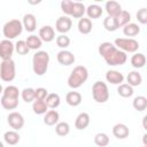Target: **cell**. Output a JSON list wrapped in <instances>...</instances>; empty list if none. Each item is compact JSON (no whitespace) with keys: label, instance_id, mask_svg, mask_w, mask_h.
<instances>
[{"label":"cell","instance_id":"9a60e30c","mask_svg":"<svg viewBox=\"0 0 147 147\" xmlns=\"http://www.w3.org/2000/svg\"><path fill=\"white\" fill-rule=\"evenodd\" d=\"M113 134L117 139H125V138L129 137L130 131H129V127L125 124L118 123V124L114 125V127H113Z\"/></svg>","mask_w":147,"mask_h":147},{"label":"cell","instance_id":"f1b7e54d","mask_svg":"<svg viewBox=\"0 0 147 147\" xmlns=\"http://www.w3.org/2000/svg\"><path fill=\"white\" fill-rule=\"evenodd\" d=\"M140 32V28L136 23H129L123 26V33L126 37H134Z\"/></svg>","mask_w":147,"mask_h":147},{"label":"cell","instance_id":"9c48e42d","mask_svg":"<svg viewBox=\"0 0 147 147\" xmlns=\"http://www.w3.org/2000/svg\"><path fill=\"white\" fill-rule=\"evenodd\" d=\"M7 122H8L9 126L11 129H14L15 131L21 130L24 126V117L20 113H17V111L10 113L8 115V117H7Z\"/></svg>","mask_w":147,"mask_h":147},{"label":"cell","instance_id":"30bf717a","mask_svg":"<svg viewBox=\"0 0 147 147\" xmlns=\"http://www.w3.org/2000/svg\"><path fill=\"white\" fill-rule=\"evenodd\" d=\"M71 26H72V21L68 16H61L56 20L55 28L56 31H59L61 34H65L67 32H69L71 30Z\"/></svg>","mask_w":147,"mask_h":147},{"label":"cell","instance_id":"8d00e7d4","mask_svg":"<svg viewBox=\"0 0 147 147\" xmlns=\"http://www.w3.org/2000/svg\"><path fill=\"white\" fill-rule=\"evenodd\" d=\"M2 95H3V96H7V98L18 99V96H20V91H18V88H17L16 86L9 85V86H7L6 88H3Z\"/></svg>","mask_w":147,"mask_h":147},{"label":"cell","instance_id":"6da1fadb","mask_svg":"<svg viewBox=\"0 0 147 147\" xmlns=\"http://www.w3.org/2000/svg\"><path fill=\"white\" fill-rule=\"evenodd\" d=\"M98 51H99V54L105 59V61L109 65H122L127 60L126 53L117 49L115 45L109 41H105L100 44Z\"/></svg>","mask_w":147,"mask_h":147},{"label":"cell","instance_id":"d6986e66","mask_svg":"<svg viewBox=\"0 0 147 147\" xmlns=\"http://www.w3.org/2000/svg\"><path fill=\"white\" fill-rule=\"evenodd\" d=\"M77 26H78V31L82 34H88L92 31V21L90 18L82 17V18H79Z\"/></svg>","mask_w":147,"mask_h":147},{"label":"cell","instance_id":"836d02e7","mask_svg":"<svg viewBox=\"0 0 147 147\" xmlns=\"http://www.w3.org/2000/svg\"><path fill=\"white\" fill-rule=\"evenodd\" d=\"M117 93L123 98H130L133 94V87L130 86L129 84H121L117 87Z\"/></svg>","mask_w":147,"mask_h":147},{"label":"cell","instance_id":"ba28073f","mask_svg":"<svg viewBox=\"0 0 147 147\" xmlns=\"http://www.w3.org/2000/svg\"><path fill=\"white\" fill-rule=\"evenodd\" d=\"M14 51H15V45L10 40L5 39L0 41V59H2V61L10 60Z\"/></svg>","mask_w":147,"mask_h":147},{"label":"cell","instance_id":"f546056e","mask_svg":"<svg viewBox=\"0 0 147 147\" xmlns=\"http://www.w3.org/2000/svg\"><path fill=\"white\" fill-rule=\"evenodd\" d=\"M132 106L136 110L138 111H144L146 110L147 108V98L142 96V95H139V96H136L133 99V102H132Z\"/></svg>","mask_w":147,"mask_h":147},{"label":"cell","instance_id":"1f68e13d","mask_svg":"<svg viewBox=\"0 0 147 147\" xmlns=\"http://www.w3.org/2000/svg\"><path fill=\"white\" fill-rule=\"evenodd\" d=\"M115 18H116V22H117L118 28H122V26H124V25H126V24L130 23L131 14L129 11H126V10H122Z\"/></svg>","mask_w":147,"mask_h":147},{"label":"cell","instance_id":"7a4b0ae2","mask_svg":"<svg viewBox=\"0 0 147 147\" xmlns=\"http://www.w3.org/2000/svg\"><path fill=\"white\" fill-rule=\"evenodd\" d=\"M49 63V55L46 51L37 52L32 57V70L37 76H42L46 74Z\"/></svg>","mask_w":147,"mask_h":147},{"label":"cell","instance_id":"5bb4252c","mask_svg":"<svg viewBox=\"0 0 147 147\" xmlns=\"http://www.w3.org/2000/svg\"><path fill=\"white\" fill-rule=\"evenodd\" d=\"M23 28L28 31V32H33L37 28V20L36 16L33 14H25L23 17V22H22Z\"/></svg>","mask_w":147,"mask_h":147},{"label":"cell","instance_id":"d4e9b609","mask_svg":"<svg viewBox=\"0 0 147 147\" xmlns=\"http://www.w3.org/2000/svg\"><path fill=\"white\" fill-rule=\"evenodd\" d=\"M32 110L37 115H42V114L47 113L48 107H47L45 100H34L32 103Z\"/></svg>","mask_w":147,"mask_h":147},{"label":"cell","instance_id":"8992f818","mask_svg":"<svg viewBox=\"0 0 147 147\" xmlns=\"http://www.w3.org/2000/svg\"><path fill=\"white\" fill-rule=\"evenodd\" d=\"M15 76H16L15 62L11 59L2 61L0 63V78L3 82H11L14 80Z\"/></svg>","mask_w":147,"mask_h":147},{"label":"cell","instance_id":"7dc6e473","mask_svg":"<svg viewBox=\"0 0 147 147\" xmlns=\"http://www.w3.org/2000/svg\"><path fill=\"white\" fill-rule=\"evenodd\" d=\"M142 147H147V146H142Z\"/></svg>","mask_w":147,"mask_h":147},{"label":"cell","instance_id":"74e56055","mask_svg":"<svg viewBox=\"0 0 147 147\" xmlns=\"http://www.w3.org/2000/svg\"><path fill=\"white\" fill-rule=\"evenodd\" d=\"M21 95H22L23 101H25L26 103L33 102V101H34V88H32V87H26V88H24V90L22 91Z\"/></svg>","mask_w":147,"mask_h":147},{"label":"cell","instance_id":"8fae6325","mask_svg":"<svg viewBox=\"0 0 147 147\" xmlns=\"http://www.w3.org/2000/svg\"><path fill=\"white\" fill-rule=\"evenodd\" d=\"M56 59H57V62L60 64L65 65V67L74 64L75 63V60H76L75 59V55L70 51H65V49L60 51L57 53V55H56Z\"/></svg>","mask_w":147,"mask_h":147},{"label":"cell","instance_id":"7bdbcfd3","mask_svg":"<svg viewBox=\"0 0 147 147\" xmlns=\"http://www.w3.org/2000/svg\"><path fill=\"white\" fill-rule=\"evenodd\" d=\"M137 20L141 24H146L147 23V8H141V9L138 10V13H137Z\"/></svg>","mask_w":147,"mask_h":147},{"label":"cell","instance_id":"484cf974","mask_svg":"<svg viewBox=\"0 0 147 147\" xmlns=\"http://www.w3.org/2000/svg\"><path fill=\"white\" fill-rule=\"evenodd\" d=\"M85 13L87 14L88 18L91 20V18H99V17L102 15L103 10H102V8H101L100 6H98V5H90V6L86 8Z\"/></svg>","mask_w":147,"mask_h":147},{"label":"cell","instance_id":"4fadbf2b","mask_svg":"<svg viewBox=\"0 0 147 147\" xmlns=\"http://www.w3.org/2000/svg\"><path fill=\"white\" fill-rule=\"evenodd\" d=\"M106 79L108 83H110L113 85H121L124 80V76L122 72H119L117 70H108L106 74Z\"/></svg>","mask_w":147,"mask_h":147},{"label":"cell","instance_id":"44dd1931","mask_svg":"<svg viewBox=\"0 0 147 147\" xmlns=\"http://www.w3.org/2000/svg\"><path fill=\"white\" fill-rule=\"evenodd\" d=\"M131 64L136 69H140L146 64V56L142 53H134L131 57Z\"/></svg>","mask_w":147,"mask_h":147},{"label":"cell","instance_id":"f35d334b","mask_svg":"<svg viewBox=\"0 0 147 147\" xmlns=\"http://www.w3.org/2000/svg\"><path fill=\"white\" fill-rule=\"evenodd\" d=\"M15 51L17 52L18 55H26L30 49H29V47L26 46L25 40H18V41L15 44Z\"/></svg>","mask_w":147,"mask_h":147},{"label":"cell","instance_id":"4dcf8cb0","mask_svg":"<svg viewBox=\"0 0 147 147\" xmlns=\"http://www.w3.org/2000/svg\"><path fill=\"white\" fill-rule=\"evenodd\" d=\"M20 139H21V137H20V134H18L16 131H7V132H5V134H3V140H5L8 145H11V146L18 144Z\"/></svg>","mask_w":147,"mask_h":147},{"label":"cell","instance_id":"cb8c5ba5","mask_svg":"<svg viewBox=\"0 0 147 147\" xmlns=\"http://www.w3.org/2000/svg\"><path fill=\"white\" fill-rule=\"evenodd\" d=\"M45 102L47 105L48 108L51 109H55L60 106V102H61V99H60V95L57 93H49L47 95V98L45 99Z\"/></svg>","mask_w":147,"mask_h":147},{"label":"cell","instance_id":"ab89813d","mask_svg":"<svg viewBox=\"0 0 147 147\" xmlns=\"http://www.w3.org/2000/svg\"><path fill=\"white\" fill-rule=\"evenodd\" d=\"M56 45L60 47V48H67L69 45H70V38L65 34H60L57 38H56Z\"/></svg>","mask_w":147,"mask_h":147},{"label":"cell","instance_id":"5b68a950","mask_svg":"<svg viewBox=\"0 0 147 147\" xmlns=\"http://www.w3.org/2000/svg\"><path fill=\"white\" fill-rule=\"evenodd\" d=\"M22 31H23V25H22V22L18 21V20H10V21H8L3 25V29H2L3 36L8 40H11V39L18 37L22 33Z\"/></svg>","mask_w":147,"mask_h":147},{"label":"cell","instance_id":"e575fe53","mask_svg":"<svg viewBox=\"0 0 147 147\" xmlns=\"http://www.w3.org/2000/svg\"><path fill=\"white\" fill-rule=\"evenodd\" d=\"M55 132L57 136L60 137H64L67 134H69L70 132V126L67 122H59L56 125H55Z\"/></svg>","mask_w":147,"mask_h":147},{"label":"cell","instance_id":"83f0119b","mask_svg":"<svg viewBox=\"0 0 147 147\" xmlns=\"http://www.w3.org/2000/svg\"><path fill=\"white\" fill-rule=\"evenodd\" d=\"M85 10H86V8H85L84 3H82V2H74L72 10H71V16L74 18H82V17H84Z\"/></svg>","mask_w":147,"mask_h":147},{"label":"cell","instance_id":"ffe728a7","mask_svg":"<svg viewBox=\"0 0 147 147\" xmlns=\"http://www.w3.org/2000/svg\"><path fill=\"white\" fill-rule=\"evenodd\" d=\"M59 118H60V115L56 110L52 109V110H48L46 114H45V117H44V123L48 126H52V125H55L59 123Z\"/></svg>","mask_w":147,"mask_h":147},{"label":"cell","instance_id":"ac0fdd59","mask_svg":"<svg viewBox=\"0 0 147 147\" xmlns=\"http://www.w3.org/2000/svg\"><path fill=\"white\" fill-rule=\"evenodd\" d=\"M65 101L69 106L71 107H77L80 105L82 102V95L79 92H76V91H71L69 92L67 95H65Z\"/></svg>","mask_w":147,"mask_h":147},{"label":"cell","instance_id":"277c9868","mask_svg":"<svg viewBox=\"0 0 147 147\" xmlns=\"http://www.w3.org/2000/svg\"><path fill=\"white\" fill-rule=\"evenodd\" d=\"M92 95L95 102L98 103H105L109 99V91L106 83L98 80L92 86Z\"/></svg>","mask_w":147,"mask_h":147},{"label":"cell","instance_id":"e0dca14e","mask_svg":"<svg viewBox=\"0 0 147 147\" xmlns=\"http://www.w3.org/2000/svg\"><path fill=\"white\" fill-rule=\"evenodd\" d=\"M88 124H90V115H88L87 113H80V114L77 116L76 121H75V126H76V129H78V130H84V129H86V127L88 126Z\"/></svg>","mask_w":147,"mask_h":147},{"label":"cell","instance_id":"52a82bcc","mask_svg":"<svg viewBox=\"0 0 147 147\" xmlns=\"http://www.w3.org/2000/svg\"><path fill=\"white\" fill-rule=\"evenodd\" d=\"M115 47L124 53H136L139 48V42L132 38H117L115 39Z\"/></svg>","mask_w":147,"mask_h":147},{"label":"cell","instance_id":"3957f363","mask_svg":"<svg viewBox=\"0 0 147 147\" xmlns=\"http://www.w3.org/2000/svg\"><path fill=\"white\" fill-rule=\"evenodd\" d=\"M88 78V71L84 65H77L71 71L70 76L68 77V85L71 88L80 87Z\"/></svg>","mask_w":147,"mask_h":147},{"label":"cell","instance_id":"b9f144b4","mask_svg":"<svg viewBox=\"0 0 147 147\" xmlns=\"http://www.w3.org/2000/svg\"><path fill=\"white\" fill-rule=\"evenodd\" d=\"M48 95V92L44 87H38L34 90V100H45Z\"/></svg>","mask_w":147,"mask_h":147},{"label":"cell","instance_id":"7402d4cb","mask_svg":"<svg viewBox=\"0 0 147 147\" xmlns=\"http://www.w3.org/2000/svg\"><path fill=\"white\" fill-rule=\"evenodd\" d=\"M126 82L130 86H139L142 82V77L138 71H131L126 76Z\"/></svg>","mask_w":147,"mask_h":147},{"label":"cell","instance_id":"ee69618b","mask_svg":"<svg viewBox=\"0 0 147 147\" xmlns=\"http://www.w3.org/2000/svg\"><path fill=\"white\" fill-rule=\"evenodd\" d=\"M142 141H144V146H147V133L142 136Z\"/></svg>","mask_w":147,"mask_h":147},{"label":"cell","instance_id":"f6af8a7d","mask_svg":"<svg viewBox=\"0 0 147 147\" xmlns=\"http://www.w3.org/2000/svg\"><path fill=\"white\" fill-rule=\"evenodd\" d=\"M3 92V88H2V86H1V84H0V93H2Z\"/></svg>","mask_w":147,"mask_h":147},{"label":"cell","instance_id":"4316f807","mask_svg":"<svg viewBox=\"0 0 147 147\" xmlns=\"http://www.w3.org/2000/svg\"><path fill=\"white\" fill-rule=\"evenodd\" d=\"M25 42H26V46L29 47V49H38V48H40L41 45H42L41 39H40L38 36H36V34L29 36V37L26 38Z\"/></svg>","mask_w":147,"mask_h":147},{"label":"cell","instance_id":"d6a6232c","mask_svg":"<svg viewBox=\"0 0 147 147\" xmlns=\"http://www.w3.org/2000/svg\"><path fill=\"white\" fill-rule=\"evenodd\" d=\"M94 142H95V145L99 146V147H106V146L109 145L110 139H109V137H108L106 133L100 132V133H96V134L94 136Z\"/></svg>","mask_w":147,"mask_h":147},{"label":"cell","instance_id":"d590c367","mask_svg":"<svg viewBox=\"0 0 147 147\" xmlns=\"http://www.w3.org/2000/svg\"><path fill=\"white\" fill-rule=\"evenodd\" d=\"M103 28L107 30V31H116L118 29V25H117V22H116V18L115 17H110V16H107L105 20H103Z\"/></svg>","mask_w":147,"mask_h":147},{"label":"cell","instance_id":"7c38bea8","mask_svg":"<svg viewBox=\"0 0 147 147\" xmlns=\"http://www.w3.org/2000/svg\"><path fill=\"white\" fill-rule=\"evenodd\" d=\"M38 37L41 39V41L51 42L55 38V31H54V29L51 25H44L42 28H40Z\"/></svg>","mask_w":147,"mask_h":147},{"label":"cell","instance_id":"2e32d148","mask_svg":"<svg viewBox=\"0 0 147 147\" xmlns=\"http://www.w3.org/2000/svg\"><path fill=\"white\" fill-rule=\"evenodd\" d=\"M106 11H107L108 16L116 17L122 11V7L117 1H108V2H106Z\"/></svg>","mask_w":147,"mask_h":147},{"label":"cell","instance_id":"603a6c76","mask_svg":"<svg viewBox=\"0 0 147 147\" xmlns=\"http://www.w3.org/2000/svg\"><path fill=\"white\" fill-rule=\"evenodd\" d=\"M1 106L7 109V110H14L17 108L18 106V99H14V98H7V96H1Z\"/></svg>","mask_w":147,"mask_h":147},{"label":"cell","instance_id":"bcb514c9","mask_svg":"<svg viewBox=\"0 0 147 147\" xmlns=\"http://www.w3.org/2000/svg\"><path fill=\"white\" fill-rule=\"evenodd\" d=\"M0 147H3V144H2L1 141H0Z\"/></svg>","mask_w":147,"mask_h":147},{"label":"cell","instance_id":"60d3db41","mask_svg":"<svg viewBox=\"0 0 147 147\" xmlns=\"http://www.w3.org/2000/svg\"><path fill=\"white\" fill-rule=\"evenodd\" d=\"M72 6H74V1H71V0H62L61 1V10L65 15H71Z\"/></svg>","mask_w":147,"mask_h":147}]
</instances>
